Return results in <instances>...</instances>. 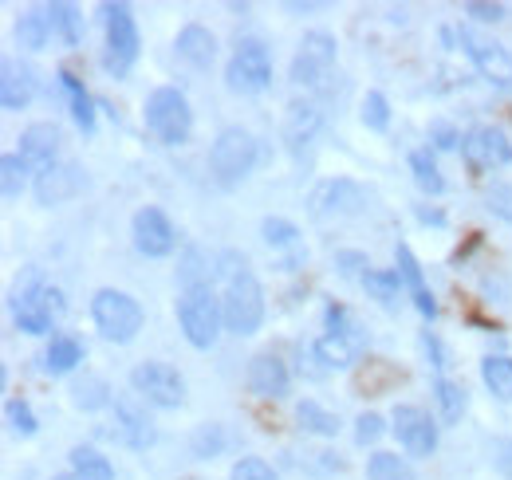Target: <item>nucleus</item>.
<instances>
[{
	"label": "nucleus",
	"instance_id": "09e8293b",
	"mask_svg": "<svg viewBox=\"0 0 512 480\" xmlns=\"http://www.w3.org/2000/svg\"><path fill=\"white\" fill-rule=\"evenodd\" d=\"M465 12H469L473 20H481V24H497V20H505V4H485V0H469Z\"/></svg>",
	"mask_w": 512,
	"mask_h": 480
},
{
	"label": "nucleus",
	"instance_id": "1a4fd4ad",
	"mask_svg": "<svg viewBox=\"0 0 512 480\" xmlns=\"http://www.w3.org/2000/svg\"><path fill=\"white\" fill-rule=\"evenodd\" d=\"M225 83L237 95H260L272 83V56L260 40H241L233 60L225 67Z\"/></svg>",
	"mask_w": 512,
	"mask_h": 480
},
{
	"label": "nucleus",
	"instance_id": "9d476101",
	"mask_svg": "<svg viewBox=\"0 0 512 480\" xmlns=\"http://www.w3.org/2000/svg\"><path fill=\"white\" fill-rule=\"evenodd\" d=\"M335 67V36L331 32H308L292 56V83L296 87H323Z\"/></svg>",
	"mask_w": 512,
	"mask_h": 480
},
{
	"label": "nucleus",
	"instance_id": "f8f14e48",
	"mask_svg": "<svg viewBox=\"0 0 512 480\" xmlns=\"http://www.w3.org/2000/svg\"><path fill=\"white\" fill-rule=\"evenodd\" d=\"M461 154H465L469 170H497V166L512 162V142L497 126H477L461 138Z\"/></svg>",
	"mask_w": 512,
	"mask_h": 480
},
{
	"label": "nucleus",
	"instance_id": "5fc2aeb1",
	"mask_svg": "<svg viewBox=\"0 0 512 480\" xmlns=\"http://www.w3.org/2000/svg\"><path fill=\"white\" fill-rule=\"evenodd\" d=\"M390 20L394 24H406V8H390Z\"/></svg>",
	"mask_w": 512,
	"mask_h": 480
},
{
	"label": "nucleus",
	"instance_id": "423d86ee",
	"mask_svg": "<svg viewBox=\"0 0 512 480\" xmlns=\"http://www.w3.org/2000/svg\"><path fill=\"white\" fill-rule=\"evenodd\" d=\"M103 24H107V56H103V67L123 79L134 60H138V24L130 16L127 4H103Z\"/></svg>",
	"mask_w": 512,
	"mask_h": 480
},
{
	"label": "nucleus",
	"instance_id": "4be33fe9",
	"mask_svg": "<svg viewBox=\"0 0 512 480\" xmlns=\"http://www.w3.org/2000/svg\"><path fill=\"white\" fill-rule=\"evenodd\" d=\"M178 56L193 67H209L213 56H217V40H213V32L209 28H201V24H186L182 32H178Z\"/></svg>",
	"mask_w": 512,
	"mask_h": 480
},
{
	"label": "nucleus",
	"instance_id": "39448f33",
	"mask_svg": "<svg viewBox=\"0 0 512 480\" xmlns=\"http://www.w3.org/2000/svg\"><path fill=\"white\" fill-rule=\"evenodd\" d=\"M60 311H64V296H60L56 288H48L40 276H28V284L12 296V319H16V327L28 331V335L52 331V323H56Z\"/></svg>",
	"mask_w": 512,
	"mask_h": 480
},
{
	"label": "nucleus",
	"instance_id": "2f4dec72",
	"mask_svg": "<svg viewBox=\"0 0 512 480\" xmlns=\"http://www.w3.org/2000/svg\"><path fill=\"white\" fill-rule=\"evenodd\" d=\"M367 477L371 480H414V469H410V461L398 457V453H375V457L367 461Z\"/></svg>",
	"mask_w": 512,
	"mask_h": 480
},
{
	"label": "nucleus",
	"instance_id": "dca6fc26",
	"mask_svg": "<svg viewBox=\"0 0 512 480\" xmlns=\"http://www.w3.org/2000/svg\"><path fill=\"white\" fill-rule=\"evenodd\" d=\"M312 213L316 217H343V213H359L363 209V189L355 181L335 178V181H320L312 189Z\"/></svg>",
	"mask_w": 512,
	"mask_h": 480
},
{
	"label": "nucleus",
	"instance_id": "79ce46f5",
	"mask_svg": "<svg viewBox=\"0 0 512 480\" xmlns=\"http://www.w3.org/2000/svg\"><path fill=\"white\" fill-rule=\"evenodd\" d=\"M296 366H300V374H304V378H312V382H320L323 374L331 370V366L320 359L316 343H300V347H296Z\"/></svg>",
	"mask_w": 512,
	"mask_h": 480
},
{
	"label": "nucleus",
	"instance_id": "6ab92c4d",
	"mask_svg": "<svg viewBox=\"0 0 512 480\" xmlns=\"http://www.w3.org/2000/svg\"><path fill=\"white\" fill-rule=\"evenodd\" d=\"M249 390L256 398H284L288 394V366L276 359L272 351L256 355L249 362Z\"/></svg>",
	"mask_w": 512,
	"mask_h": 480
},
{
	"label": "nucleus",
	"instance_id": "603ef678",
	"mask_svg": "<svg viewBox=\"0 0 512 480\" xmlns=\"http://www.w3.org/2000/svg\"><path fill=\"white\" fill-rule=\"evenodd\" d=\"M422 347H426V355H430V362H434L438 370H446V366H449V362H446V351H442V343H438V339H434L430 331L422 335Z\"/></svg>",
	"mask_w": 512,
	"mask_h": 480
},
{
	"label": "nucleus",
	"instance_id": "c756f323",
	"mask_svg": "<svg viewBox=\"0 0 512 480\" xmlns=\"http://www.w3.org/2000/svg\"><path fill=\"white\" fill-rule=\"evenodd\" d=\"M296 421H300V429H308L316 437H335L339 433V418L327 414L320 402H300L296 406Z\"/></svg>",
	"mask_w": 512,
	"mask_h": 480
},
{
	"label": "nucleus",
	"instance_id": "c9c22d12",
	"mask_svg": "<svg viewBox=\"0 0 512 480\" xmlns=\"http://www.w3.org/2000/svg\"><path fill=\"white\" fill-rule=\"evenodd\" d=\"M24 174H28V166H24L20 154H4L0 158V189H4L8 201H16L24 193Z\"/></svg>",
	"mask_w": 512,
	"mask_h": 480
},
{
	"label": "nucleus",
	"instance_id": "2eb2a0df",
	"mask_svg": "<svg viewBox=\"0 0 512 480\" xmlns=\"http://www.w3.org/2000/svg\"><path fill=\"white\" fill-rule=\"evenodd\" d=\"M390 429L398 433L402 449L414 453V457H430L438 449V425H434V418L426 410H418V406H398Z\"/></svg>",
	"mask_w": 512,
	"mask_h": 480
},
{
	"label": "nucleus",
	"instance_id": "6e6552de",
	"mask_svg": "<svg viewBox=\"0 0 512 480\" xmlns=\"http://www.w3.org/2000/svg\"><path fill=\"white\" fill-rule=\"evenodd\" d=\"M221 307H225V327L233 335H253L264 319V292H260L253 272H241L225 284Z\"/></svg>",
	"mask_w": 512,
	"mask_h": 480
},
{
	"label": "nucleus",
	"instance_id": "a19ab883",
	"mask_svg": "<svg viewBox=\"0 0 512 480\" xmlns=\"http://www.w3.org/2000/svg\"><path fill=\"white\" fill-rule=\"evenodd\" d=\"M359 115H363V122H367L371 130H386V126H390V107H386V99L379 91H367V95H363Z\"/></svg>",
	"mask_w": 512,
	"mask_h": 480
},
{
	"label": "nucleus",
	"instance_id": "412c9836",
	"mask_svg": "<svg viewBox=\"0 0 512 480\" xmlns=\"http://www.w3.org/2000/svg\"><path fill=\"white\" fill-rule=\"evenodd\" d=\"M398 276H402V284L410 288V296H414V307L426 315V319H434L438 315V303L430 296V288H426V276H422V268H418V260H414V252L406 248V244H398Z\"/></svg>",
	"mask_w": 512,
	"mask_h": 480
},
{
	"label": "nucleus",
	"instance_id": "ea45409f",
	"mask_svg": "<svg viewBox=\"0 0 512 480\" xmlns=\"http://www.w3.org/2000/svg\"><path fill=\"white\" fill-rule=\"evenodd\" d=\"M260 237L268 240L272 248H292V244L300 240V229H296L292 221H284V217H264V225H260Z\"/></svg>",
	"mask_w": 512,
	"mask_h": 480
},
{
	"label": "nucleus",
	"instance_id": "f257e3e1",
	"mask_svg": "<svg viewBox=\"0 0 512 480\" xmlns=\"http://www.w3.org/2000/svg\"><path fill=\"white\" fill-rule=\"evenodd\" d=\"M146 126H150L154 138L166 142V146L190 142V130H193L190 99H186L178 87H158V91L146 99Z\"/></svg>",
	"mask_w": 512,
	"mask_h": 480
},
{
	"label": "nucleus",
	"instance_id": "6e6d98bb",
	"mask_svg": "<svg viewBox=\"0 0 512 480\" xmlns=\"http://www.w3.org/2000/svg\"><path fill=\"white\" fill-rule=\"evenodd\" d=\"M56 480H75V477H56Z\"/></svg>",
	"mask_w": 512,
	"mask_h": 480
},
{
	"label": "nucleus",
	"instance_id": "ddd939ff",
	"mask_svg": "<svg viewBox=\"0 0 512 480\" xmlns=\"http://www.w3.org/2000/svg\"><path fill=\"white\" fill-rule=\"evenodd\" d=\"M130 237H134V248H138L142 256H150V260L170 256L174 244H178V233H174L170 217H166L162 209H150V205L134 213V221H130Z\"/></svg>",
	"mask_w": 512,
	"mask_h": 480
},
{
	"label": "nucleus",
	"instance_id": "f3484780",
	"mask_svg": "<svg viewBox=\"0 0 512 480\" xmlns=\"http://www.w3.org/2000/svg\"><path fill=\"white\" fill-rule=\"evenodd\" d=\"M36 67L32 63H20V60H4L0 67V103L4 111H24L32 99H36Z\"/></svg>",
	"mask_w": 512,
	"mask_h": 480
},
{
	"label": "nucleus",
	"instance_id": "a211bd4d",
	"mask_svg": "<svg viewBox=\"0 0 512 480\" xmlns=\"http://www.w3.org/2000/svg\"><path fill=\"white\" fill-rule=\"evenodd\" d=\"M320 107L316 103H308V99H296L292 107H288V122H284V138H288V146H292V154L300 158L312 142H316V134H320Z\"/></svg>",
	"mask_w": 512,
	"mask_h": 480
},
{
	"label": "nucleus",
	"instance_id": "58836bf2",
	"mask_svg": "<svg viewBox=\"0 0 512 480\" xmlns=\"http://www.w3.org/2000/svg\"><path fill=\"white\" fill-rule=\"evenodd\" d=\"M434 394H438L442 418H446V421H461V414H465V390H461L457 382H449V378H438Z\"/></svg>",
	"mask_w": 512,
	"mask_h": 480
},
{
	"label": "nucleus",
	"instance_id": "0eeeda50",
	"mask_svg": "<svg viewBox=\"0 0 512 480\" xmlns=\"http://www.w3.org/2000/svg\"><path fill=\"white\" fill-rule=\"evenodd\" d=\"M130 386L142 402H150L158 410H178L186 398V382L170 362H138L130 370Z\"/></svg>",
	"mask_w": 512,
	"mask_h": 480
},
{
	"label": "nucleus",
	"instance_id": "864d4df0",
	"mask_svg": "<svg viewBox=\"0 0 512 480\" xmlns=\"http://www.w3.org/2000/svg\"><path fill=\"white\" fill-rule=\"evenodd\" d=\"M418 221H426V225H446V217L434 213V209H418Z\"/></svg>",
	"mask_w": 512,
	"mask_h": 480
},
{
	"label": "nucleus",
	"instance_id": "a18cd8bd",
	"mask_svg": "<svg viewBox=\"0 0 512 480\" xmlns=\"http://www.w3.org/2000/svg\"><path fill=\"white\" fill-rule=\"evenodd\" d=\"M229 480H276V473H272V465L260 461V457H241V461L233 465V477Z\"/></svg>",
	"mask_w": 512,
	"mask_h": 480
},
{
	"label": "nucleus",
	"instance_id": "e433bc0d",
	"mask_svg": "<svg viewBox=\"0 0 512 480\" xmlns=\"http://www.w3.org/2000/svg\"><path fill=\"white\" fill-rule=\"evenodd\" d=\"M4 418H8V429H12L16 437H32V433L40 429V421H36L32 406H28L24 398H8V402H4Z\"/></svg>",
	"mask_w": 512,
	"mask_h": 480
},
{
	"label": "nucleus",
	"instance_id": "7c9ffc66",
	"mask_svg": "<svg viewBox=\"0 0 512 480\" xmlns=\"http://www.w3.org/2000/svg\"><path fill=\"white\" fill-rule=\"evenodd\" d=\"M111 390H107V382L99 378V374H87L83 382H75L71 386V402L79 406V410H103L111 398H107Z\"/></svg>",
	"mask_w": 512,
	"mask_h": 480
},
{
	"label": "nucleus",
	"instance_id": "bb28decb",
	"mask_svg": "<svg viewBox=\"0 0 512 480\" xmlns=\"http://www.w3.org/2000/svg\"><path fill=\"white\" fill-rule=\"evenodd\" d=\"M323 319H327V335H339V339H347L355 351H367V335H363V327H359V323L347 315V307H339V303H327Z\"/></svg>",
	"mask_w": 512,
	"mask_h": 480
},
{
	"label": "nucleus",
	"instance_id": "aec40b11",
	"mask_svg": "<svg viewBox=\"0 0 512 480\" xmlns=\"http://www.w3.org/2000/svg\"><path fill=\"white\" fill-rule=\"evenodd\" d=\"M83 185H87L83 166L67 162V166H56L48 178H36V201H40V205H60L67 197H75Z\"/></svg>",
	"mask_w": 512,
	"mask_h": 480
},
{
	"label": "nucleus",
	"instance_id": "473e14b6",
	"mask_svg": "<svg viewBox=\"0 0 512 480\" xmlns=\"http://www.w3.org/2000/svg\"><path fill=\"white\" fill-rule=\"evenodd\" d=\"M410 170H414V181H418L426 193H442V189H446V178H442V170H438V162H434L430 150H414V154H410Z\"/></svg>",
	"mask_w": 512,
	"mask_h": 480
},
{
	"label": "nucleus",
	"instance_id": "c03bdc74",
	"mask_svg": "<svg viewBox=\"0 0 512 480\" xmlns=\"http://www.w3.org/2000/svg\"><path fill=\"white\" fill-rule=\"evenodd\" d=\"M221 445H225V437H221L217 425H201V429L193 433V457H217Z\"/></svg>",
	"mask_w": 512,
	"mask_h": 480
},
{
	"label": "nucleus",
	"instance_id": "20e7f679",
	"mask_svg": "<svg viewBox=\"0 0 512 480\" xmlns=\"http://www.w3.org/2000/svg\"><path fill=\"white\" fill-rule=\"evenodd\" d=\"M91 315H95V327L103 331V339L111 343H134V335L142 331V307L127 292H115V288H99L95 300H91Z\"/></svg>",
	"mask_w": 512,
	"mask_h": 480
},
{
	"label": "nucleus",
	"instance_id": "37998d69",
	"mask_svg": "<svg viewBox=\"0 0 512 480\" xmlns=\"http://www.w3.org/2000/svg\"><path fill=\"white\" fill-rule=\"evenodd\" d=\"M485 201H489V209H493L501 221H509L512 225V185L509 181H493L489 193H485Z\"/></svg>",
	"mask_w": 512,
	"mask_h": 480
},
{
	"label": "nucleus",
	"instance_id": "c85d7f7f",
	"mask_svg": "<svg viewBox=\"0 0 512 480\" xmlns=\"http://www.w3.org/2000/svg\"><path fill=\"white\" fill-rule=\"evenodd\" d=\"M481 378H485V386H489L497 398L512 402V359L509 355H489V359L481 362Z\"/></svg>",
	"mask_w": 512,
	"mask_h": 480
},
{
	"label": "nucleus",
	"instance_id": "f03ea898",
	"mask_svg": "<svg viewBox=\"0 0 512 480\" xmlns=\"http://www.w3.org/2000/svg\"><path fill=\"white\" fill-rule=\"evenodd\" d=\"M178 323L190 339V347L197 351H209L221 335V323H225V307L213 296V288H190L182 303H178Z\"/></svg>",
	"mask_w": 512,
	"mask_h": 480
},
{
	"label": "nucleus",
	"instance_id": "cd10ccee",
	"mask_svg": "<svg viewBox=\"0 0 512 480\" xmlns=\"http://www.w3.org/2000/svg\"><path fill=\"white\" fill-rule=\"evenodd\" d=\"M48 40H52V28H48V16H44V8H40V12H28V16H20V24H16V44H20V48H28V52H40V48H48Z\"/></svg>",
	"mask_w": 512,
	"mask_h": 480
},
{
	"label": "nucleus",
	"instance_id": "8fccbe9b",
	"mask_svg": "<svg viewBox=\"0 0 512 480\" xmlns=\"http://www.w3.org/2000/svg\"><path fill=\"white\" fill-rule=\"evenodd\" d=\"M304 469H308V473H339V469H343V461H339V457H335V453H308V457H304Z\"/></svg>",
	"mask_w": 512,
	"mask_h": 480
},
{
	"label": "nucleus",
	"instance_id": "393cba45",
	"mask_svg": "<svg viewBox=\"0 0 512 480\" xmlns=\"http://www.w3.org/2000/svg\"><path fill=\"white\" fill-rule=\"evenodd\" d=\"M60 83H64V91L71 95V119H75V126L83 134H91L95 130V103H91V95L83 91V83L71 71H60Z\"/></svg>",
	"mask_w": 512,
	"mask_h": 480
},
{
	"label": "nucleus",
	"instance_id": "3c124183",
	"mask_svg": "<svg viewBox=\"0 0 512 480\" xmlns=\"http://www.w3.org/2000/svg\"><path fill=\"white\" fill-rule=\"evenodd\" d=\"M430 142H434V150H457V130L449 126V122H434L430 126Z\"/></svg>",
	"mask_w": 512,
	"mask_h": 480
},
{
	"label": "nucleus",
	"instance_id": "5701e85b",
	"mask_svg": "<svg viewBox=\"0 0 512 480\" xmlns=\"http://www.w3.org/2000/svg\"><path fill=\"white\" fill-rule=\"evenodd\" d=\"M44 16H48L52 36H60L67 48H75V44H79V36H83V16H79V8H75V4L56 0V4H48V8H44Z\"/></svg>",
	"mask_w": 512,
	"mask_h": 480
},
{
	"label": "nucleus",
	"instance_id": "7ed1b4c3",
	"mask_svg": "<svg viewBox=\"0 0 512 480\" xmlns=\"http://www.w3.org/2000/svg\"><path fill=\"white\" fill-rule=\"evenodd\" d=\"M256 166V138L241 126H229L217 134L213 150H209V170L221 185H237L253 174Z\"/></svg>",
	"mask_w": 512,
	"mask_h": 480
},
{
	"label": "nucleus",
	"instance_id": "b1692460",
	"mask_svg": "<svg viewBox=\"0 0 512 480\" xmlns=\"http://www.w3.org/2000/svg\"><path fill=\"white\" fill-rule=\"evenodd\" d=\"M71 477L75 480H115V465H111L103 453H95V449H87V445H75V449H71Z\"/></svg>",
	"mask_w": 512,
	"mask_h": 480
},
{
	"label": "nucleus",
	"instance_id": "a878e982",
	"mask_svg": "<svg viewBox=\"0 0 512 480\" xmlns=\"http://www.w3.org/2000/svg\"><path fill=\"white\" fill-rule=\"evenodd\" d=\"M79 362H83V343L71 339V335H56L52 347H48V355H44V366L52 374H71Z\"/></svg>",
	"mask_w": 512,
	"mask_h": 480
},
{
	"label": "nucleus",
	"instance_id": "4468645a",
	"mask_svg": "<svg viewBox=\"0 0 512 480\" xmlns=\"http://www.w3.org/2000/svg\"><path fill=\"white\" fill-rule=\"evenodd\" d=\"M56 154H60V130L52 122H32L20 134V158H24L28 174L48 178L56 170Z\"/></svg>",
	"mask_w": 512,
	"mask_h": 480
},
{
	"label": "nucleus",
	"instance_id": "9b49d317",
	"mask_svg": "<svg viewBox=\"0 0 512 480\" xmlns=\"http://www.w3.org/2000/svg\"><path fill=\"white\" fill-rule=\"evenodd\" d=\"M457 40L465 44V52H469L473 67H477L489 83H497V87H512V52L505 48V44L477 36L473 28H457Z\"/></svg>",
	"mask_w": 512,
	"mask_h": 480
},
{
	"label": "nucleus",
	"instance_id": "72a5a7b5",
	"mask_svg": "<svg viewBox=\"0 0 512 480\" xmlns=\"http://www.w3.org/2000/svg\"><path fill=\"white\" fill-rule=\"evenodd\" d=\"M115 414H119V421H123V425H119V429H123V437H127L134 449H142V445H150V441H154V429H150V421L142 418L134 406H119Z\"/></svg>",
	"mask_w": 512,
	"mask_h": 480
},
{
	"label": "nucleus",
	"instance_id": "49530a36",
	"mask_svg": "<svg viewBox=\"0 0 512 480\" xmlns=\"http://www.w3.org/2000/svg\"><path fill=\"white\" fill-rule=\"evenodd\" d=\"M335 268H339V276H347V280H363V276L371 272V264H367L363 252H339V256H335Z\"/></svg>",
	"mask_w": 512,
	"mask_h": 480
},
{
	"label": "nucleus",
	"instance_id": "de8ad7c7",
	"mask_svg": "<svg viewBox=\"0 0 512 480\" xmlns=\"http://www.w3.org/2000/svg\"><path fill=\"white\" fill-rule=\"evenodd\" d=\"M383 433H386V421L379 414H359V421H355V441L359 445H375Z\"/></svg>",
	"mask_w": 512,
	"mask_h": 480
},
{
	"label": "nucleus",
	"instance_id": "f704fd0d",
	"mask_svg": "<svg viewBox=\"0 0 512 480\" xmlns=\"http://www.w3.org/2000/svg\"><path fill=\"white\" fill-rule=\"evenodd\" d=\"M363 288L383 303V307H394L398 292H402V276H398V272H367V276H363Z\"/></svg>",
	"mask_w": 512,
	"mask_h": 480
},
{
	"label": "nucleus",
	"instance_id": "4c0bfd02",
	"mask_svg": "<svg viewBox=\"0 0 512 480\" xmlns=\"http://www.w3.org/2000/svg\"><path fill=\"white\" fill-rule=\"evenodd\" d=\"M316 351H320V359L327 366H335V370H343V366H351V362L359 359V351L347 343V339H339V335H323L320 343H316Z\"/></svg>",
	"mask_w": 512,
	"mask_h": 480
}]
</instances>
